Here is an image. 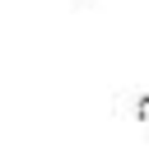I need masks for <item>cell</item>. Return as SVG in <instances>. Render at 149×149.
I'll use <instances>...</instances> for the list:
<instances>
[{
  "mask_svg": "<svg viewBox=\"0 0 149 149\" xmlns=\"http://www.w3.org/2000/svg\"><path fill=\"white\" fill-rule=\"evenodd\" d=\"M135 116H140V121H144V126H149V93H144V98H140V107H135Z\"/></svg>",
  "mask_w": 149,
  "mask_h": 149,
  "instance_id": "cell-1",
  "label": "cell"
}]
</instances>
